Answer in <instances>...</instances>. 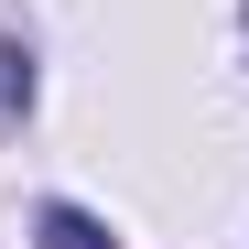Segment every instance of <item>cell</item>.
Segmentation results:
<instances>
[{
	"label": "cell",
	"mask_w": 249,
	"mask_h": 249,
	"mask_svg": "<svg viewBox=\"0 0 249 249\" xmlns=\"http://www.w3.org/2000/svg\"><path fill=\"white\" fill-rule=\"evenodd\" d=\"M44 249H119L98 217H76V206H44Z\"/></svg>",
	"instance_id": "1"
},
{
	"label": "cell",
	"mask_w": 249,
	"mask_h": 249,
	"mask_svg": "<svg viewBox=\"0 0 249 249\" xmlns=\"http://www.w3.org/2000/svg\"><path fill=\"white\" fill-rule=\"evenodd\" d=\"M22 98H33V54H22V44H0V108H22Z\"/></svg>",
	"instance_id": "2"
}]
</instances>
